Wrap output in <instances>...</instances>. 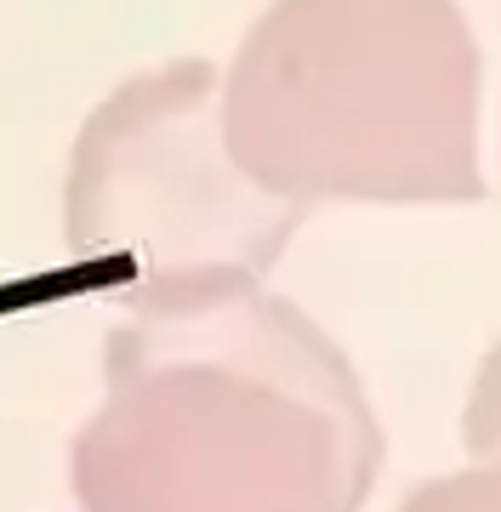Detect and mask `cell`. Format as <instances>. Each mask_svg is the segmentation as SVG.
<instances>
[{"label": "cell", "mask_w": 501, "mask_h": 512, "mask_svg": "<svg viewBox=\"0 0 501 512\" xmlns=\"http://www.w3.org/2000/svg\"><path fill=\"white\" fill-rule=\"evenodd\" d=\"M376 467L348 353L262 285L131 308L69 444L75 512H359Z\"/></svg>", "instance_id": "obj_1"}, {"label": "cell", "mask_w": 501, "mask_h": 512, "mask_svg": "<svg viewBox=\"0 0 501 512\" xmlns=\"http://www.w3.org/2000/svg\"><path fill=\"white\" fill-rule=\"evenodd\" d=\"M479 40L456 0H274L223 74V143L291 205H467Z\"/></svg>", "instance_id": "obj_2"}, {"label": "cell", "mask_w": 501, "mask_h": 512, "mask_svg": "<svg viewBox=\"0 0 501 512\" xmlns=\"http://www.w3.org/2000/svg\"><path fill=\"white\" fill-rule=\"evenodd\" d=\"M223 143V74L177 57L120 80L80 126L63 177V239L75 268L120 308L251 291L302 228Z\"/></svg>", "instance_id": "obj_3"}, {"label": "cell", "mask_w": 501, "mask_h": 512, "mask_svg": "<svg viewBox=\"0 0 501 512\" xmlns=\"http://www.w3.org/2000/svg\"><path fill=\"white\" fill-rule=\"evenodd\" d=\"M399 512H501V461H479L467 473L416 484Z\"/></svg>", "instance_id": "obj_4"}, {"label": "cell", "mask_w": 501, "mask_h": 512, "mask_svg": "<svg viewBox=\"0 0 501 512\" xmlns=\"http://www.w3.org/2000/svg\"><path fill=\"white\" fill-rule=\"evenodd\" d=\"M462 439H467V450H473V461H501V342L484 353L479 376H473Z\"/></svg>", "instance_id": "obj_5"}]
</instances>
